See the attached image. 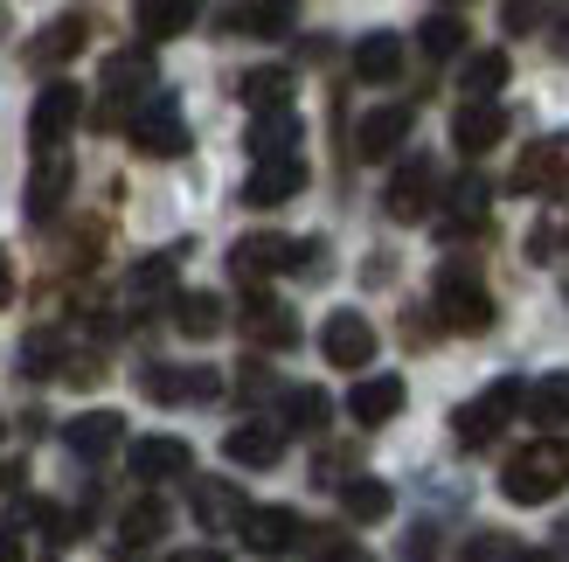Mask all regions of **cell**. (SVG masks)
I'll return each instance as SVG.
<instances>
[{"instance_id": "26", "label": "cell", "mask_w": 569, "mask_h": 562, "mask_svg": "<svg viewBox=\"0 0 569 562\" xmlns=\"http://www.w3.org/2000/svg\"><path fill=\"white\" fill-rule=\"evenodd\" d=\"M403 70V36H361L355 42V77L361 83H389Z\"/></svg>"}, {"instance_id": "48", "label": "cell", "mask_w": 569, "mask_h": 562, "mask_svg": "<svg viewBox=\"0 0 569 562\" xmlns=\"http://www.w3.org/2000/svg\"><path fill=\"white\" fill-rule=\"evenodd\" d=\"M507 562H556V555H549V549H515Z\"/></svg>"}, {"instance_id": "5", "label": "cell", "mask_w": 569, "mask_h": 562, "mask_svg": "<svg viewBox=\"0 0 569 562\" xmlns=\"http://www.w3.org/2000/svg\"><path fill=\"white\" fill-rule=\"evenodd\" d=\"M77 119H83V91L56 77V83H42V91H36V111H28V139H36L42 153H56V147L77 132Z\"/></svg>"}, {"instance_id": "4", "label": "cell", "mask_w": 569, "mask_h": 562, "mask_svg": "<svg viewBox=\"0 0 569 562\" xmlns=\"http://www.w3.org/2000/svg\"><path fill=\"white\" fill-rule=\"evenodd\" d=\"M521 403H528V382L500 375L479 403H466L459 417H451V431H459V444H493V438H500V424H507V417H515Z\"/></svg>"}, {"instance_id": "32", "label": "cell", "mask_w": 569, "mask_h": 562, "mask_svg": "<svg viewBox=\"0 0 569 562\" xmlns=\"http://www.w3.org/2000/svg\"><path fill=\"white\" fill-rule=\"evenodd\" d=\"M340 508H348V521H382L396 508V493L382 480H348V486H340Z\"/></svg>"}, {"instance_id": "21", "label": "cell", "mask_w": 569, "mask_h": 562, "mask_svg": "<svg viewBox=\"0 0 569 562\" xmlns=\"http://www.w3.org/2000/svg\"><path fill=\"white\" fill-rule=\"evenodd\" d=\"M194 521H202L209 535H222V528H243L250 508H243V493L230 480H202V486H194Z\"/></svg>"}, {"instance_id": "28", "label": "cell", "mask_w": 569, "mask_h": 562, "mask_svg": "<svg viewBox=\"0 0 569 562\" xmlns=\"http://www.w3.org/2000/svg\"><path fill=\"white\" fill-rule=\"evenodd\" d=\"M528 258H535V264H556V258H569V209H562V202L535 215V230H528Z\"/></svg>"}, {"instance_id": "46", "label": "cell", "mask_w": 569, "mask_h": 562, "mask_svg": "<svg viewBox=\"0 0 569 562\" xmlns=\"http://www.w3.org/2000/svg\"><path fill=\"white\" fill-rule=\"evenodd\" d=\"M14 299V264H8V250H0V305Z\"/></svg>"}, {"instance_id": "37", "label": "cell", "mask_w": 569, "mask_h": 562, "mask_svg": "<svg viewBox=\"0 0 569 562\" xmlns=\"http://www.w3.org/2000/svg\"><path fill=\"white\" fill-rule=\"evenodd\" d=\"M174 258H181V250H160V258H147V264L132 271V292H139V299L167 292V285H174Z\"/></svg>"}, {"instance_id": "20", "label": "cell", "mask_w": 569, "mask_h": 562, "mask_svg": "<svg viewBox=\"0 0 569 562\" xmlns=\"http://www.w3.org/2000/svg\"><path fill=\"white\" fill-rule=\"evenodd\" d=\"M104 91L111 98H139V104H147L153 98V56L147 49H119V56H104Z\"/></svg>"}, {"instance_id": "44", "label": "cell", "mask_w": 569, "mask_h": 562, "mask_svg": "<svg viewBox=\"0 0 569 562\" xmlns=\"http://www.w3.org/2000/svg\"><path fill=\"white\" fill-rule=\"evenodd\" d=\"M167 562H230L222 549H181V555H167Z\"/></svg>"}, {"instance_id": "47", "label": "cell", "mask_w": 569, "mask_h": 562, "mask_svg": "<svg viewBox=\"0 0 569 562\" xmlns=\"http://www.w3.org/2000/svg\"><path fill=\"white\" fill-rule=\"evenodd\" d=\"M327 562H376V555H368V549H355V542H340V549H333Z\"/></svg>"}, {"instance_id": "18", "label": "cell", "mask_w": 569, "mask_h": 562, "mask_svg": "<svg viewBox=\"0 0 569 562\" xmlns=\"http://www.w3.org/2000/svg\"><path fill=\"white\" fill-rule=\"evenodd\" d=\"M243 333H250L258 348H299V320L284 313L278 299H264V292L243 299Z\"/></svg>"}, {"instance_id": "16", "label": "cell", "mask_w": 569, "mask_h": 562, "mask_svg": "<svg viewBox=\"0 0 569 562\" xmlns=\"http://www.w3.org/2000/svg\"><path fill=\"white\" fill-rule=\"evenodd\" d=\"M194 472V452L181 438H139L132 444V480H188Z\"/></svg>"}, {"instance_id": "23", "label": "cell", "mask_w": 569, "mask_h": 562, "mask_svg": "<svg viewBox=\"0 0 569 562\" xmlns=\"http://www.w3.org/2000/svg\"><path fill=\"white\" fill-rule=\"evenodd\" d=\"M222 452H230V465H278L284 459V431L278 424H237L230 438H222Z\"/></svg>"}, {"instance_id": "11", "label": "cell", "mask_w": 569, "mask_h": 562, "mask_svg": "<svg viewBox=\"0 0 569 562\" xmlns=\"http://www.w3.org/2000/svg\"><path fill=\"white\" fill-rule=\"evenodd\" d=\"M284 264H292V237H237V250H230V278L250 285V292Z\"/></svg>"}, {"instance_id": "22", "label": "cell", "mask_w": 569, "mask_h": 562, "mask_svg": "<svg viewBox=\"0 0 569 562\" xmlns=\"http://www.w3.org/2000/svg\"><path fill=\"white\" fill-rule=\"evenodd\" d=\"M250 160H299V111H264L250 126Z\"/></svg>"}, {"instance_id": "24", "label": "cell", "mask_w": 569, "mask_h": 562, "mask_svg": "<svg viewBox=\"0 0 569 562\" xmlns=\"http://www.w3.org/2000/svg\"><path fill=\"white\" fill-rule=\"evenodd\" d=\"M174 327L188 333V341H216V333L230 327V313H222L216 292H181V299H174Z\"/></svg>"}, {"instance_id": "19", "label": "cell", "mask_w": 569, "mask_h": 562, "mask_svg": "<svg viewBox=\"0 0 569 562\" xmlns=\"http://www.w3.org/2000/svg\"><path fill=\"white\" fill-rule=\"evenodd\" d=\"M396 410H403V382H396V375H361L348 389V417H355V424H389Z\"/></svg>"}, {"instance_id": "36", "label": "cell", "mask_w": 569, "mask_h": 562, "mask_svg": "<svg viewBox=\"0 0 569 562\" xmlns=\"http://www.w3.org/2000/svg\"><path fill=\"white\" fill-rule=\"evenodd\" d=\"M459 42H466V21L451 14V8H438V14H423V49H431V56H451V49H459Z\"/></svg>"}, {"instance_id": "17", "label": "cell", "mask_w": 569, "mask_h": 562, "mask_svg": "<svg viewBox=\"0 0 569 562\" xmlns=\"http://www.w3.org/2000/svg\"><path fill=\"white\" fill-rule=\"evenodd\" d=\"M70 181H77V167H70L63 153H42V167L28 174V222H49L56 209H63Z\"/></svg>"}, {"instance_id": "38", "label": "cell", "mask_w": 569, "mask_h": 562, "mask_svg": "<svg viewBox=\"0 0 569 562\" xmlns=\"http://www.w3.org/2000/svg\"><path fill=\"white\" fill-rule=\"evenodd\" d=\"M14 528H42V535L63 542V514H56L49 500H14Z\"/></svg>"}, {"instance_id": "33", "label": "cell", "mask_w": 569, "mask_h": 562, "mask_svg": "<svg viewBox=\"0 0 569 562\" xmlns=\"http://www.w3.org/2000/svg\"><path fill=\"white\" fill-rule=\"evenodd\" d=\"M327 417H333L327 389H292V397H284V424L306 431V438H320V431H327Z\"/></svg>"}, {"instance_id": "1", "label": "cell", "mask_w": 569, "mask_h": 562, "mask_svg": "<svg viewBox=\"0 0 569 562\" xmlns=\"http://www.w3.org/2000/svg\"><path fill=\"white\" fill-rule=\"evenodd\" d=\"M562 486H569V438H535L500 472V493L515 500V508H542V500H556Z\"/></svg>"}, {"instance_id": "41", "label": "cell", "mask_w": 569, "mask_h": 562, "mask_svg": "<svg viewBox=\"0 0 569 562\" xmlns=\"http://www.w3.org/2000/svg\"><path fill=\"white\" fill-rule=\"evenodd\" d=\"M284 271L320 278V271H327V243H320V237H299V243H292V264H284Z\"/></svg>"}, {"instance_id": "34", "label": "cell", "mask_w": 569, "mask_h": 562, "mask_svg": "<svg viewBox=\"0 0 569 562\" xmlns=\"http://www.w3.org/2000/svg\"><path fill=\"white\" fill-rule=\"evenodd\" d=\"M500 83H507V56H500V49L472 56V63H466V104H493Z\"/></svg>"}, {"instance_id": "3", "label": "cell", "mask_w": 569, "mask_h": 562, "mask_svg": "<svg viewBox=\"0 0 569 562\" xmlns=\"http://www.w3.org/2000/svg\"><path fill=\"white\" fill-rule=\"evenodd\" d=\"M438 313H445L451 333H487L493 327V292L479 285L466 264H445L438 271Z\"/></svg>"}, {"instance_id": "7", "label": "cell", "mask_w": 569, "mask_h": 562, "mask_svg": "<svg viewBox=\"0 0 569 562\" xmlns=\"http://www.w3.org/2000/svg\"><path fill=\"white\" fill-rule=\"evenodd\" d=\"M139 389H147L153 403H209V397H222V375L216 369H174V361H153V369H139Z\"/></svg>"}, {"instance_id": "10", "label": "cell", "mask_w": 569, "mask_h": 562, "mask_svg": "<svg viewBox=\"0 0 569 562\" xmlns=\"http://www.w3.org/2000/svg\"><path fill=\"white\" fill-rule=\"evenodd\" d=\"M320 348H327L333 369H368V361H376V327H368L361 313H333L320 327Z\"/></svg>"}, {"instance_id": "27", "label": "cell", "mask_w": 569, "mask_h": 562, "mask_svg": "<svg viewBox=\"0 0 569 562\" xmlns=\"http://www.w3.org/2000/svg\"><path fill=\"white\" fill-rule=\"evenodd\" d=\"M132 21H139V36H147V42H174V36L194 28V0H147Z\"/></svg>"}, {"instance_id": "29", "label": "cell", "mask_w": 569, "mask_h": 562, "mask_svg": "<svg viewBox=\"0 0 569 562\" xmlns=\"http://www.w3.org/2000/svg\"><path fill=\"white\" fill-rule=\"evenodd\" d=\"M237 91H243V104L258 111V119H264V111H292V104H284V98H292V70H250Z\"/></svg>"}, {"instance_id": "45", "label": "cell", "mask_w": 569, "mask_h": 562, "mask_svg": "<svg viewBox=\"0 0 569 562\" xmlns=\"http://www.w3.org/2000/svg\"><path fill=\"white\" fill-rule=\"evenodd\" d=\"M0 562H21V535H14V528H0Z\"/></svg>"}, {"instance_id": "2", "label": "cell", "mask_w": 569, "mask_h": 562, "mask_svg": "<svg viewBox=\"0 0 569 562\" xmlns=\"http://www.w3.org/2000/svg\"><path fill=\"white\" fill-rule=\"evenodd\" d=\"M126 132H132V147H139V153H153V160L188 153V119H181V104L167 98V91H153L147 104H132Z\"/></svg>"}, {"instance_id": "15", "label": "cell", "mask_w": 569, "mask_h": 562, "mask_svg": "<svg viewBox=\"0 0 569 562\" xmlns=\"http://www.w3.org/2000/svg\"><path fill=\"white\" fill-rule=\"evenodd\" d=\"M299 188H306V160H264V167H250L243 202L250 209H278V202H292Z\"/></svg>"}, {"instance_id": "40", "label": "cell", "mask_w": 569, "mask_h": 562, "mask_svg": "<svg viewBox=\"0 0 569 562\" xmlns=\"http://www.w3.org/2000/svg\"><path fill=\"white\" fill-rule=\"evenodd\" d=\"M21 361H28V375H56V333H28Z\"/></svg>"}, {"instance_id": "31", "label": "cell", "mask_w": 569, "mask_h": 562, "mask_svg": "<svg viewBox=\"0 0 569 562\" xmlns=\"http://www.w3.org/2000/svg\"><path fill=\"white\" fill-rule=\"evenodd\" d=\"M83 36H91V21H83V14L49 21V28H42V42H36V63H63V56L83 49Z\"/></svg>"}, {"instance_id": "30", "label": "cell", "mask_w": 569, "mask_h": 562, "mask_svg": "<svg viewBox=\"0 0 569 562\" xmlns=\"http://www.w3.org/2000/svg\"><path fill=\"white\" fill-rule=\"evenodd\" d=\"M160 535H167V508H160L153 493H147V500H132L126 521H119V542H126V549H153Z\"/></svg>"}, {"instance_id": "39", "label": "cell", "mask_w": 569, "mask_h": 562, "mask_svg": "<svg viewBox=\"0 0 569 562\" xmlns=\"http://www.w3.org/2000/svg\"><path fill=\"white\" fill-rule=\"evenodd\" d=\"M487 174H459V181H451V209H459V215H487Z\"/></svg>"}, {"instance_id": "12", "label": "cell", "mask_w": 569, "mask_h": 562, "mask_svg": "<svg viewBox=\"0 0 569 562\" xmlns=\"http://www.w3.org/2000/svg\"><path fill=\"white\" fill-rule=\"evenodd\" d=\"M63 444L77 459H111L126 444V417L119 410H83L77 424H63Z\"/></svg>"}, {"instance_id": "35", "label": "cell", "mask_w": 569, "mask_h": 562, "mask_svg": "<svg viewBox=\"0 0 569 562\" xmlns=\"http://www.w3.org/2000/svg\"><path fill=\"white\" fill-rule=\"evenodd\" d=\"M222 28H243V36H292V8H230Z\"/></svg>"}, {"instance_id": "8", "label": "cell", "mask_w": 569, "mask_h": 562, "mask_svg": "<svg viewBox=\"0 0 569 562\" xmlns=\"http://www.w3.org/2000/svg\"><path fill=\"white\" fill-rule=\"evenodd\" d=\"M431 194H438V167H431V160H410V167H396L382 209H389L396 222H423V215H431Z\"/></svg>"}, {"instance_id": "43", "label": "cell", "mask_w": 569, "mask_h": 562, "mask_svg": "<svg viewBox=\"0 0 569 562\" xmlns=\"http://www.w3.org/2000/svg\"><path fill=\"white\" fill-rule=\"evenodd\" d=\"M535 21H542V8H521V0L507 8V28H535Z\"/></svg>"}, {"instance_id": "13", "label": "cell", "mask_w": 569, "mask_h": 562, "mask_svg": "<svg viewBox=\"0 0 569 562\" xmlns=\"http://www.w3.org/2000/svg\"><path fill=\"white\" fill-rule=\"evenodd\" d=\"M500 139H507V111L500 104H459V119H451V147H459L466 160L493 153Z\"/></svg>"}, {"instance_id": "6", "label": "cell", "mask_w": 569, "mask_h": 562, "mask_svg": "<svg viewBox=\"0 0 569 562\" xmlns=\"http://www.w3.org/2000/svg\"><path fill=\"white\" fill-rule=\"evenodd\" d=\"M515 194H542V202L556 209L569 194V132L542 139V147H528L521 167H515Z\"/></svg>"}, {"instance_id": "25", "label": "cell", "mask_w": 569, "mask_h": 562, "mask_svg": "<svg viewBox=\"0 0 569 562\" xmlns=\"http://www.w3.org/2000/svg\"><path fill=\"white\" fill-rule=\"evenodd\" d=\"M528 424H569V369H549L528 382Z\"/></svg>"}, {"instance_id": "14", "label": "cell", "mask_w": 569, "mask_h": 562, "mask_svg": "<svg viewBox=\"0 0 569 562\" xmlns=\"http://www.w3.org/2000/svg\"><path fill=\"white\" fill-rule=\"evenodd\" d=\"M299 535H306V521L292 508H250V521H243V549L250 555H284Z\"/></svg>"}, {"instance_id": "9", "label": "cell", "mask_w": 569, "mask_h": 562, "mask_svg": "<svg viewBox=\"0 0 569 562\" xmlns=\"http://www.w3.org/2000/svg\"><path fill=\"white\" fill-rule=\"evenodd\" d=\"M410 126H417V111H410V104H382V111H368V119L355 126V153H361V160H389L396 147H410Z\"/></svg>"}, {"instance_id": "42", "label": "cell", "mask_w": 569, "mask_h": 562, "mask_svg": "<svg viewBox=\"0 0 569 562\" xmlns=\"http://www.w3.org/2000/svg\"><path fill=\"white\" fill-rule=\"evenodd\" d=\"M459 555H466V562H500V555H507V542L493 535V528H479V535H472V542H466Z\"/></svg>"}]
</instances>
